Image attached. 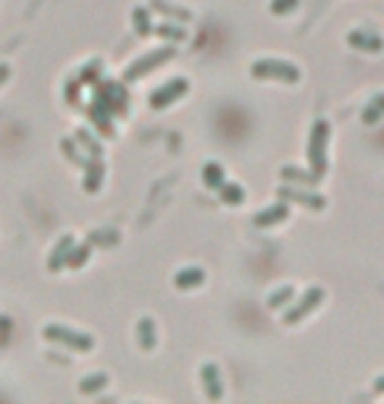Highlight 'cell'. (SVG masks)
Listing matches in <instances>:
<instances>
[{
  "label": "cell",
  "mask_w": 384,
  "mask_h": 404,
  "mask_svg": "<svg viewBox=\"0 0 384 404\" xmlns=\"http://www.w3.org/2000/svg\"><path fill=\"white\" fill-rule=\"evenodd\" d=\"M329 121L319 119L314 124V131H311V139H308V163H311V171L316 176L326 173L329 168V160H326V147H329Z\"/></svg>",
  "instance_id": "1"
},
{
  "label": "cell",
  "mask_w": 384,
  "mask_h": 404,
  "mask_svg": "<svg viewBox=\"0 0 384 404\" xmlns=\"http://www.w3.org/2000/svg\"><path fill=\"white\" fill-rule=\"evenodd\" d=\"M43 336L50 342V344L66 346V349H74V352H92V346H95V339L90 334H82V331H74V328L58 326V323L45 326Z\"/></svg>",
  "instance_id": "2"
},
{
  "label": "cell",
  "mask_w": 384,
  "mask_h": 404,
  "mask_svg": "<svg viewBox=\"0 0 384 404\" xmlns=\"http://www.w3.org/2000/svg\"><path fill=\"white\" fill-rule=\"evenodd\" d=\"M250 74L255 79H277V82H287V84H295L297 79H300V69L297 66L277 58L255 60L253 66H250Z\"/></svg>",
  "instance_id": "3"
},
{
  "label": "cell",
  "mask_w": 384,
  "mask_h": 404,
  "mask_svg": "<svg viewBox=\"0 0 384 404\" xmlns=\"http://www.w3.org/2000/svg\"><path fill=\"white\" fill-rule=\"evenodd\" d=\"M187 89H190V82L184 77L171 79V82H166L161 89H156V92L150 95V108H153V111H164V108H169L171 103H176Z\"/></svg>",
  "instance_id": "4"
},
{
  "label": "cell",
  "mask_w": 384,
  "mask_h": 404,
  "mask_svg": "<svg viewBox=\"0 0 384 404\" xmlns=\"http://www.w3.org/2000/svg\"><path fill=\"white\" fill-rule=\"evenodd\" d=\"M171 55H174V48H161V50H156V53H148L145 58H140L137 63H132L129 69L124 71V82H134V79H142L145 74H150V71L156 69V66L166 63Z\"/></svg>",
  "instance_id": "5"
},
{
  "label": "cell",
  "mask_w": 384,
  "mask_h": 404,
  "mask_svg": "<svg viewBox=\"0 0 384 404\" xmlns=\"http://www.w3.org/2000/svg\"><path fill=\"white\" fill-rule=\"evenodd\" d=\"M321 302H324L321 289H308L306 297H303V300L297 302L295 307H292L287 315H284V323H287V326H295V323H300V320L308 318V315H311V312H314V310L319 307Z\"/></svg>",
  "instance_id": "6"
},
{
  "label": "cell",
  "mask_w": 384,
  "mask_h": 404,
  "mask_svg": "<svg viewBox=\"0 0 384 404\" xmlns=\"http://www.w3.org/2000/svg\"><path fill=\"white\" fill-rule=\"evenodd\" d=\"M279 197L287 200V202H300V205L311 207V210H324L326 207V200L316 192H306V190H292V187H279Z\"/></svg>",
  "instance_id": "7"
},
{
  "label": "cell",
  "mask_w": 384,
  "mask_h": 404,
  "mask_svg": "<svg viewBox=\"0 0 384 404\" xmlns=\"http://www.w3.org/2000/svg\"><path fill=\"white\" fill-rule=\"evenodd\" d=\"M289 215V207L284 205V202H279V205H271L266 207L263 213H255L253 224L258 226V229H269V226H277V224H284Z\"/></svg>",
  "instance_id": "8"
},
{
  "label": "cell",
  "mask_w": 384,
  "mask_h": 404,
  "mask_svg": "<svg viewBox=\"0 0 384 404\" xmlns=\"http://www.w3.org/2000/svg\"><path fill=\"white\" fill-rule=\"evenodd\" d=\"M103 176H105L103 160H100V158H90V163L85 165V181H82L85 192L95 195V192L100 190V184H103Z\"/></svg>",
  "instance_id": "9"
},
{
  "label": "cell",
  "mask_w": 384,
  "mask_h": 404,
  "mask_svg": "<svg viewBox=\"0 0 384 404\" xmlns=\"http://www.w3.org/2000/svg\"><path fill=\"white\" fill-rule=\"evenodd\" d=\"M71 247H74V236H61V241L53 247L50 258H48V271H53V273H58L61 268H66V260H69V252Z\"/></svg>",
  "instance_id": "10"
},
{
  "label": "cell",
  "mask_w": 384,
  "mask_h": 404,
  "mask_svg": "<svg viewBox=\"0 0 384 404\" xmlns=\"http://www.w3.org/2000/svg\"><path fill=\"white\" fill-rule=\"evenodd\" d=\"M203 376V383H206V394H208V399H221L224 396V388H221V376H218V368L213 365V362H208V365H203L201 370Z\"/></svg>",
  "instance_id": "11"
},
{
  "label": "cell",
  "mask_w": 384,
  "mask_h": 404,
  "mask_svg": "<svg viewBox=\"0 0 384 404\" xmlns=\"http://www.w3.org/2000/svg\"><path fill=\"white\" fill-rule=\"evenodd\" d=\"M206 281V273L201 268H184L174 275V286L176 289H192V286H201Z\"/></svg>",
  "instance_id": "12"
},
{
  "label": "cell",
  "mask_w": 384,
  "mask_h": 404,
  "mask_svg": "<svg viewBox=\"0 0 384 404\" xmlns=\"http://www.w3.org/2000/svg\"><path fill=\"white\" fill-rule=\"evenodd\" d=\"M348 40L353 48H361V50H368V53H379L384 48L382 40L376 35H371V32H353Z\"/></svg>",
  "instance_id": "13"
},
{
  "label": "cell",
  "mask_w": 384,
  "mask_h": 404,
  "mask_svg": "<svg viewBox=\"0 0 384 404\" xmlns=\"http://www.w3.org/2000/svg\"><path fill=\"white\" fill-rule=\"evenodd\" d=\"M108 386V376L105 373H92V376H85V378L79 381V394H97V391H103Z\"/></svg>",
  "instance_id": "14"
},
{
  "label": "cell",
  "mask_w": 384,
  "mask_h": 404,
  "mask_svg": "<svg viewBox=\"0 0 384 404\" xmlns=\"http://www.w3.org/2000/svg\"><path fill=\"white\" fill-rule=\"evenodd\" d=\"M74 139H77V145L82 147L90 158H100V155H103V145L90 134V129H77V137Z\"/></svg>",
  "instance_id": "15"
},
{
  "label": "cell",
  "mask_w": 384,
  "mask_h": 404,
  "mask_svg": "<svg viewBox=\"0 0 384 404\" xmlns=\"http://www.w3.org/2000/svg\"><path fill=\"white\" fill-rule=\"evenodd\" d=\"M282 176H284L287 181L303 184V187H316V184L321 181V176H316L314 171H311V173H303V171H297V168H292V165H284V168H282Z\"/></svg>",
  "instance_id": "16"
},
{
  "label": "cell",
  "mask_w": 384,
  "mask_h": 404,
  "mask_svg": "<svg viewBox=\"0 0 384 404\" xmlns=\"http://www.w3.org/2000/svg\"><path fill=\"white\" fill-rule=\"evenodd\" d=\"M61 153L66 160H71V163L79 165V168H85V165L90 163V158H85V155L79 153L77 139H61Z\"/></svg>",
  "instance_id": "17"
},
{
  "label": "cell",
  "mask_w": 384,
  "mask_h": 404,
  "mask_svg": "<svg viewBox=\"0 0 384 404\" xmlns=\"http://www.w3.org/2000/svg\"><path fill=\"white\" fill-rule=\"evenodd\" d=\"M218 197L224 200L227 205H242V202H245V190L240 187V184H227V181H224V184L218 187Z\"/></svg>",
  "instance_id": "18"
},
{
  "label": "cell",
  "mask_w": 384,
  "mask_h": 404,
  "mask_svg": "<svg viewBox=\"0 0 384 404\" xmlns=\"http://www.w3.org/2000/svg\"><path fill=\"white\" fill-rule=\"evenodd\" d=\"M203 184L208 187V190L218 192V187L224 184V168L218 163H208L206 168H203Z\"/></svg>",
  "instance_id": "19"
},
{
  "label": "cell",
  "mask_w": 384,
  "mask_h": 404,
  "mask_svg": "<svg viewBox=\"0 0 384 404\" xmlns=\"http://www.w3.org/2000/svg\"><path fill=\"white\" fill-rule=\"evenodd\" d=\"M90 255H92V244L90 241H85V244H74L69 252V260H66V266L69 268H82L85 263L90 260Z\"/></svg>",
  "instance_id": "20"
},
{
  "label": "cell",
  "mask_w": 384,
  "mask_h": 404,
  "mask_svg": "<svg viewBox=\"0 0 384 404\" xmlns=\"http://www.w3.org/2000/svg\"><path fill=\"white\" fill-rule=\"evenodd\" d=\"M384 119V92L382 95H376L371 103H368V108L363 111V124H379V121Z\"/></svg>",
  "instance_id": "21"
},
{
  "label": "cell",
  "mask_w": 384,
  "mask_h": 404,
  "mask_svg": "<svg viewBox=\"0 0 384 404\" xmlns=\"http://www.w3.org/2000/svg\"><path fill=\"white\" fill-rule=\"evenodd\" d=\"M137 334H140V342L145 349H153L156 346V326L150 318H142L140 326H137Z\"/></svg>",
  "instance_id": "22"
},
{
  "label": "cell",
  "mask_w": 384,
  "mask_h": 404,
  "mask_svg": "<svg viewBox=\"0 0 384 404\" xmlns=\"http://www.w3.org/2000/svg\"><path fill=\"white\" fill-rule=\"evenodd\" d=\"M292 297H295V286H282V289H277V292L269 297V307L279 310L282 305H287Z\"/></svg>",
  "instance_id": "23"
},
{
  "label": "cell",
  "mask_w": 384,
  "mask_h": 404,
  "mask_svg": "<svg viewBox=\"0 0 384 404\" xmlns=\"http://www.w3.org/2000/svg\"><path fill=\"white\" fill-rule=\"evenodd\" d=\"M153 9L158 11V13H166V16H174V18H182V21H190L192 13L184 9H174V6H169V3H164V0H153Z\"/></svg>",
  "instance_id": "24"
},
{
  "label": "cell",
  "mask_w": 384,
  "mask_h": 404,
  "mask_svg": "<svg viewBox=\"0 0 384 404\" xmlns=\"http://www.w3.org/2000/svg\"><path fill=\"white\" fill-rule=\"evenodd\" d=\"M132 21H134V26H137V35H150L153 32V24H150L148 18V11L145 9H134V13H132Z\"/></svg>",
  "instance_id": "25"
},
{
  "label": "cell",
  "mask_w": 384,
  "mask_h": 404,
  "mask_svg": "<svg viewBox=\"0 0 384 404\" xmlns=\"http://www.w3.org/2000/svg\"><path fill=\"white\" fill-rule=\"evenodd\" d=\"M87 241L90 244H116V241H119V234L116 231H92Z\"/></svg>",
  "instance_id": "26"
},
{
  "label": "cell",
  "mask_w": 384,
  "mask_h": 404,
  "mask_svg": "<svg viewBox=\"0 0 384 404\" xmlns=\"http://www.w3.org/2000/svg\"><path fill=\"white\" fill-rule=\"evenodd\" d=\"M297 3H300V0H271V13H277V16L289 13V11L297 9Z\"/></svg>",
  "instance_id": "27"
},
{
  "label": "cell",
  "mask_w": 384,
  "mask_h": 404,
  "mask_svg": "<svg viewBox=\"0 0 384 404\" xmlns=\"http://www.w3.org/2000/svg\"><path fill=\"white\" fill-rule=\"evenodd\" d=\"M156 35L171 37V40H184V29H176V26H171V24H161V26H156Z\"/></svg>",
  "instance_id": "28"
},
{
  "label": "cell",
  "mask_w": 384,
  "mask_h": 404,
  "mask_svg": "<svg viewBox=\"0 0 384 404\" xmlns=\"http://www.w3.org/2000/svg\"><path fill=\"white\" fill-rule=\"evenodd\" d=\"M9 77H11V66L9 63H0V87L9 82Z\"/></svg>",
  "instance_id": "29"
},
{
  "label": "cell",
  "mask_w": 384,
  "mask_h": 404,
  "mask_svg": "<svg viewBox=\"0 0 384 404\" xmlns=\"http://www.w3.org/2000/svg\"><path fill=\"white\" fill-rule=\"evenodd\" d=\"M374 388L379 391V394H384V376H379V378L374 381Z\"/></svg>",
  "instance_id": "30"
},
{
  "label": "cell",
  "mask_w": 384,
  "mask_h": 404,
  "mask_svg": "<svg viewBox=\"0 0 384 404\" xmlns=\"http://www.w3.org/2000/svg\"><path fill=\"white\" fill-rule=\"evenodd\" d=\"M0 328H11V320L6 315H0Z\"/></svg>",
  "instance_id": "31"
}]
</instances>
